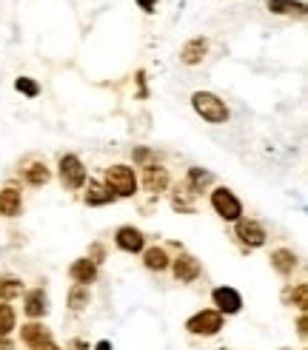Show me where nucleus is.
<instances>
[{
	"label": "nucleus",
	"mask_w": 308,
	"mask_h": 350,
	"mask_svg": "<svg viewBox=\"0 0 308 350\" xmlns=\"http://www.w3.org/2000/svg\"><path fill=\"white\" fill-rule=\"evenodd\" d=\"M192 109L205 120L211 122V126H222V122H229V106L222 103L214 92H194L192 94Z\"/></svg>",
	"instance_id": "1"
},
{
	"label": "nucleus",
	"mask_w": 308,
	"mask_h": 350,
	"mask_svg": "<svg viewBox=\"0 0 308 350\" xmlns=\"http://www.w3.org/2000/svg\"><path fill=\"white\" fill-rule=\"evenodd\" d=\"M106 185L114 197H134L137 194V174L131 165H109L106 168Z\"/></svg>",
	"instance_id": "2"
},
{
	"label": "nucleus",
	"mask_w": 308,
	"mask_h": 350,
	"mask_svg": "<svg viewBox=\"0 0 308 350\" xmlns=\"http://www.w3.org/2000/svg\"><path fill=\"white\" fill-rule=\"evenodd\" d=\"M211 208H214V214L220 217V219H226V222H237L240 217H243V202L237 200V194L231 188H226V185H217L214 191H211Z\"/></svg>",
	"instance_id": "3"
},
{
	"label": "nucleus",
	"mask_w": 308,
	"mask_h": 350,
	"mask_svg": "<svg viewBox=\"0 0 308 350\" xmlns=\"http://www.w3.org/2000/svg\"><path fill=\"white\" fill-rule=\"evenodd\" d=\"M222 325H226V319H222V313H217V310H200L185 319V330L192 336H217Z\"/></svg>",
	"instance_id": "4"
},
{
	"label": "nucleus",
	"mask_w": 308,
	"mask_h": 350,
	"mask_svg": "<svg viewBox=\"0 0 308 350\" xmlns=\"http://www.w3.org/2000/svg\"><path fill=\"white\" fill-rule=\"evenodd\" d=\"M57 168H60V185L66 191H80L86 185V165L77 154H63Z\"/></svg>",
	"instance_id": "5"
},
{
	"label": "nucleus",
	"mask_w": 308,
	"mask_h": 350,
	"mask_svg": "<svg viewBox=\"0 0 308 350\" xmlns=\"http://www.w3.org/2000/svg\"><path fill=\"white\" fill-rule=\"evenodd\" d=\"M234 237L240 239V245L243 248H263L266 245V228L257 219H246V217H240L237 219V228H234Z\"/></svg>",
	"instance_id": "6"
},
{
	"label": "nucleus",
	"mask_w": 308,
	"mask_h": 350,
	"mask_svg": "<svg viewBox=\"0 0 308 350\" xmlns=\"http://www.w3.org/2000/svg\"><path fill=\"white\" fill-rule=\"evenodd\" d=\"M168 268H171V273H175L177 282H194V279H200V273H203L200 259L192 256V254H185V251H180L175 259H171Z\"/></svg>",
	"instance_id": "7"
},
{
	"label": "nucleus",
	"mask_w": 308,
	"mask_h": 350,
	"mask_svg": "<svg viewBox=\"0 0 308 350\" xmlns=\"http://www.w3.org/2000/svg\"><path fill=\"white\" fill-rule=\"evenodd\" d=\"M211 302L217 305L214 310L222 313V317H234V313L243 310V296H240V291L229 288V285H220L211 291Z\"/></svg>",
	"instance_id": "8"
},
{
	"label": "nucleus",
	"mask_w": 308,
	"mask_h": 350,
	"mask_svg": "<svg viewBox=\"0 0 308 350\" xmlns=\"http://www.w3.org/2000/svg\"><path fill=\"white\" fill-rule=\"evenodd\" d=\"M114 245L123 254H143L146 248V237L140 228H134V225H120L114 231Z\"/></svg>",
	"instance_id": "9"
},
{
	"label": "nucleus",
	"mask_w": 308,
	"mask_h": 350,
	"mask_svg": "<svg viewBox=\"0 0 308 350\" xmlns=\"http://www.w3.org/2000/svg\"><path fill=\"white\" fill-rule=\"evenodd\" d=\"M23 313L31 319V322H38L43 319L46 313H49V296L43 288H34V291H23Z\"/></svg>",
	"instance_id": "10"
},
{
	"label": "nucleus",
	"mask_w": 308,
	"mask_h": 350,
	"mask_svg": "<svg viewBox=\"0 0 308 350\" xmlns=\"http://www.w3.org/2000/svg\"><path fill=\"white\" fill-rule=\"evenodd\" d=\"M23 211V194H21V188H14V185H6V188H0V217H17Z\"/></svg>",
	"instance_id": "11"
},
{
	"label": "nucleus",
	"mask_w": 308,
	"mask_h": 350,
	"mask_svg": "<svg viewBox=\"0 0 308 350\" xmlns=\"http://www.w3.org/2000/svg\"><path fill=\"white\" fill-rule=\"evenodd\" d=\"M114 200H117V197H114L100 180H86V185H83V202H86V205L97 208V205H109V202H114Z\"/></svg>",
	"instance_id": "12"
},
{
	"label": "nucleus",
	"mask_w": 308,
	"mask_h": 350,
	"mask_svg": "<svg viewBox=\"0 0 308 350\" xmlns=\"http://www.w3.org/2000/svg\"><path fill=\"white\" fill-rule=\"evenodd\" d=\"M205 55H209V40L205 38H192L180 49V63L183 66H200L205 60Z\"/></svg>",
	"instance_id": "13"
},
{
	"label": "nucleus",
	"mask_w": 308,
	"mask_h": 350,
	"mask_svg": "<svg viewBox=\"0 0 308 350\" xmlns=\"http://www.w3.org/2000/svg\"><path fill=\"white\" fill-rule=\"evenodd\" d=\"M68 276H72L75 285H92L97 279V265L89 256H80V259H75L72 265H68Z\"/></svg>",
	"instance_id": "14"
},
{
	"label": "nucleus",
	"mask_w": 308,
	"mask_h": 350,
	"mask_svg": "<svg viewBox=\"0 0 308 350\" xmlns=\"http://www.w3.org/2000/svg\"><path fill=\"white\" fill-rule=\"evenodd\" d=\"M271 268L277 271L280 276H291L297 271V265H300V259H297V254L291 251V248H274L271 251Z\"/></svg>",
	"instance_id": "15"
},
{
	"label": "nucleus",
	"mask_w": 308,
	"mask_h": 350,
	"mask_svg": "<svg viewBox=\"0 0 308 350\" xmlns=\"http://www.w3.org/2000/svg\"><path fill=\"white\" fill-rule=\"evenodd\" d=\"M143 188L149 194H160L168 188V171L163 165H143Z\"/></svg>",
	"instance_id": "16"
},
{
	"label": "nucleus",
	"mask_w": 308,
	"mask_h": 350,
	"mask_svg": "<svg viewBox=\"0 0 308 350\" xmlns=\"http://www.w3.org/2000/svg\"><path fill=\"white\" fill-rule=\"evenodd\" d=\"M21 174H23V180H26L31 188H40V185H46V183L51 180V171H49V165H46L43 160H29V163H23Z\"/></svg>",
	"instance_id": "17"
},
{
	"label": "nucleus",
	"mask_w": 308,
	"mask_h": 350,
	"mask_svg": "<svg viewBox=\"0 0 308 350\" xmlns=\"http://www.w3.org/2000/svg\"><path fill=\"white\" fill-rule=\"evenodd\" d=\"M211 183H214V174H211V171H203V168H188L183 188L188 191V194H200V191H203V188H209Z\"/></svg>",
	"instance_id": "18"
},
{
	"label": "nucleus",
	"mask_w": 308,
	"mask_h": 350,
	"mask_svg": "<svg viewBox=\"0 0 308 350\" xmlns=\"http://www.w3.org/2000/svg\"><path fill=\"white\" fill-rule=\"evenodd\" d=\"M49 339H51L49 327L40 325V322H29V325L21 327V342L29 345V347H38V345H43V342H49Z\"/></svg>",
	"instance_id": "19"
},
{
	"label": "nucleus",
	"mask_w": 308,
	"mask_h": 350,
	"mask_svg": "<svg viewBox=\"0 0 308 350\" xmlns=\"http://www.w3.org/2000/svg\"><path fill=\"white\" fill-rule=\"evenodd\" d=\"M143 265L149 268V271H157V273H163V271H168V265H171V256L166 254V248H143Z\"/></svg>",
	"instance_id": "20"
},
{
	"label": "nucleus",
	"mask_w": 308,
	"mask_h": 350,
	"mask_svg": "<svg viewBox=\"0 0 308 350\" xmlns=\"http://www.w3.org/2000/svg\"><path fill=\"white\" fill-rule=\"evenodd\" d=\"M266 9L271 14H285V17H305V3L303 0H268Z\"/></svg>",
	"instance_id": "21"
},
{
	"label": "nucleus",
	"mask_w": 308,
	"mask_h": 350,
	"mask_svg": "<svg viewBox=\"0 0 308 350\" xmlns=\"http://www.w3.org/2000/svg\"><path fill=\"white\" fill-rule=\"evenodd\" d=\"M23 293V279L17 276H3L0 279V302H12Z\"/></svg>",
	"instance_id": "22"
},
{
	"label": "nucleus",
	"mask_w": 308,
	"mask_h": 350,
	"mask_svg": "<svg viewBox=\"0 0 308 350\" xmlns=\"http://www.w3.org/2000/svg\"><path fill=\"white\" fill-rule=\"evenodd\" d=\"M92 293H89V285H72L68 288V308H72L75 313H80L86 305H89Z\"/></svg>",
	"instance_id": "23"
},
{
	"label": "nucleus",
	"mask_w": 308,
	"mask_h": 350,
	"mask_svg": "<svg viewBox=\"0 0 308 350\" xmlns=\"http://www.w3.org/2000/svg\"><path fill=\"white\" fill-rule=\"evenodd\" d=\"M14 327H17V313H14V308H12L9 302H0V336L6 339Z\"/></svg>",
	"instance_id": "24"
},
{
	"label": "nucleus",
	"mask_w": 308,
	"mask_h": 350,
	"mask_svg": "<svg viewBox=\"0 0 308 350\" xmlns=\"http://www.w3.org/2000/svg\"><path fill=\"white\" fill-rule=\"evenodd\" d=\"M285 299L294 305L300 313H305V308H308V285L305 282H300L297 288H291L288 293H285Z\"/></svg>",
	"instance_id": "25"
},
{
	"label": "nucleus",
	"mask_w": 308,
	"mask_h": 350,
	"mask_svg": "<svg viewBox=\"0 0 308 350\" xmlns=\"http://www.w3.org/2000/svg\"><path fill=\"white\" fill-rule=\"evenodd\" d=\"M188 197H192V194H188V191L183 188H177L175 191V197H171V205H175V211H180V214H194V202L192 200H188Z\"/></svg>",
	"instance_id": "26"
},
{
	"label": "nucleus",
	"mask_w": 308,
	"mask_h": 350,
	"mask_svg": "<svg viewBox=\"0 0 308 350\" xmlns=\"http://www.w3.org/2000/svg\"><path fill=\"white\" fill-rule=\"evenodd\" d=\"M14 89L21 92V94H26L29 100H34V97L40 94V83L31 80V77H17V80H14Z\"/></svg>",
	"instance_id": "27"
},
{
	"label": "nucleus",
	"mask_w": 308,
	"mask_h": 350,
	"mask_svg": "<svg viewBox=\"0 0 308 350\" xmlns=\"http://www.w3.org/2000/svg\"><path fill=\"white\" fill-rule=\"evenodd\" d=\"M89 259L94 262V265H100V262H103V259H106V248H103V245H100V242H94V245H92V248H89Z\"/></svg>",
	"instance_id": "28"
},
{
	"label": "nucleus",
	"mask_w": 308,
	"mask_h": 350,
	"mask_svg": "<svg viewBox=\"0 0 308 350\" xmlns=\"http://www.w3.org/2000/svg\"><path fill=\"white\" fill-rule=\"evenodd\" d=\"M131 157H134V163L146 165V163L151 160V157H154V151H151V148H134V151H131Z\"/></svg>",
	"instance_id": "29"
},
{
	"label": "nucleus",
	"mask_w": 308,
	"mask_h": 350,
	"mask_svg": "<svg viewBox=\"0 0 308 350\" xmlns=\"http://www.w3.org/2000/svg\"><path fill=\"white\" fill-rule=\"evenodd\" d=\"M134 3H137V6H140V9L146 12V14H151L154 9H157V0H134Z\"/></svg>",
	"instance_id": "30"
},
{
	"label": "nucleus",
	"mask_w": 308,
	"mask_h": 350,
	"mask_svg": "<svg viewBox=\"0 0 308 350\" xmlns=\"http://www.w3.org/2000/svg\"><path fill=\"white\" fill-rule=\"evenodd\" d=\"M308 319H305V313H300V319H297V334H300V339H305V334H308Z\"/></svg>",
	"instance_id": "31"
},
{
	"label": "nucleus",
	"mask_w": 308,
	"mask_h": 350,
	"mask_svg": "<svg viewBox=\"0 0 308 350\" xmlns=\"http://www.w3.org/2000/svg\"><path fill=\"white\" fill-rule=\"evenodd\" d=\"M68 350H89V342H83V339H72V342H68Z\"/></svg>",
	"instance_id": "32"
},
{
	"label": "nucleus",
	"mask_w": 308,
	"mask_h": 350,
	"mask_svg": "<svg viewBox=\"0 0 308 350\" xmlns=\"http://www.w3.org/2000/svg\"><path fill=\"white\" fill-rule=\"evenodd\" d=\"M31 350H60V347H57L55 342H51V339H49V342H43V345H38V347H31Z\"/></svg>",
	"instance_id": "33"
},
{
	"label": "nucleus",
	"mask_w": 308,
	"mask_h": 350,
	"mask_svg": "<svg viewBox=\"0 0 308 350\" xmlns=\"http://www.w3.org/2000/svg\"><path fill=\"white\" fill-rule=\"evenodd\" d=\"M137 83H140V97H146V75L137 72Z\"/></svg>",
	"instance_id": "34"
},
{
	"label": "nucleus",
	"mask_w": 308,
	"mask_h": 350,
	"mask_svg": "<svg viewBox=\"0 0 308 350\" xmlns=\"http://www.w3.org/2000/svg\"><path fill=\"white\" fill-rule=\"evenodd\" d=\"M94 350H114V347H112V342H109V339H100V342L94 345Z\"/></svg>",
	"instance_id": "35"
},
{
	"label": "nucleus",
	"mask_w": 308,
	"mask_h": 350,
	"mask_svg": "<svg viewBox=\"0 0 308 350\" xmlns=\"http://www.w3.org/2000/svg\"><path fill=\"white\" fill-rule=\"evenodd\" d=\"M0 350H14V345H12L9 339H3V336H0Z\"/></svg>",
	"instance_id": "36"
}]
</instances>
